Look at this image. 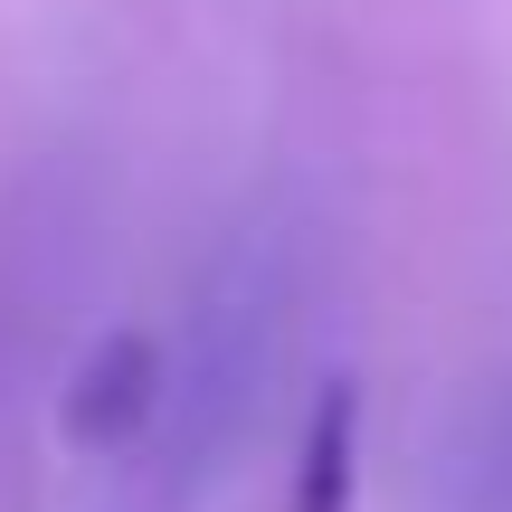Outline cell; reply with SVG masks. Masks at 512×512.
<instances>
[{
  "label": "cell",
  "mask_w": 512,
  "mask_h": 512,
  "mask_svg": "<svg viewBox=\"0 0 512 512\" xmlns=\"http://www.w3.org/2000/svg\"><path fill=\"white\" fill-rule=\"evenodd\" d=\"M351 484H361V399L351 380H323L294 446V512H351Z\"/></svg>",
  "instance_id": "7a4b0ae2"
},
{
  "label": "cell",
  "mask_w": 512,
  "mask_h": 512,
  "mask_svg": "<svg viewBox=\"0 0 512 512\" xmlns=\"http://www.w3.org/2000/svg\"><path fill=\"white\" fill-rule=\"evenodd\" d=\"M29 313H38V256L19 238H0V427H10L19 370H29Z\"/></svg>",
  "instance_id": "277c9868"
},
{
  "label": "cell",
  "mask_w": 512,
  "mask_h": 512,
  "mask_svg": "<svg viewBox=\"0 0 512 512\" xmlns=\"http://www.w3.org/2000/svg\"><path fill=\"white\" fill-rule=\"evenodd\" d=\"M446 512H512V370L465 408L446 446Z\"/></svg>",
  "instance_id": "3957f363"
},
{
  "label": "cell",
  "mask_w": 512,
  "mask_h": 512,
  "mask_svg": "<svg viewBox=\"0 0 512 512\" xmlns=\"http://www.w3.org/2000/svg\"><path fill=\"white\" fill-rule=\"evenodd\" d=\"M57 418H67V446H86V456H124L133 437H162L171 418V361L152 332H105V342H86V361L67 370V389H57Z\"/></svg>",
  "instance_id": "6da1fadb"
}]
</instances>
